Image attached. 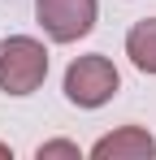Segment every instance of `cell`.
<instances>
[{
    "label": "cell",
    "mask_w": 156,
    "mask_h": 160,
    "mask_svg": "<svg viewBox=\"0 0 156 160\" xmlns=\"http://www.w3.org/2000/svg\"><path fill=\"white\" fill-rule=\"evenodd\" d=\"M44 78H48V52L39 39H30V35L0 39V91L30 95V91H39Z\"/></svg>",
    "instance_id": "6da1fadb"
},
{
    "label": "cell",
    "mask_w": 156,
    "mask_h": 160,
    "mask_svg": "<svg viewBox=\"0 0 156 160\" xmlns=\"http://www.w3.org/2000/svg\"><path fill=\"white\" fill-rule=\"evenodd\" d=\"M35 13L56 43H74L96 26V0H35Z\"/></svg>",
    "instance_id": "3957f363"
},
{
    "label": "cell",
    "mask_w": 156,
    "mask_h": 160,
    "mask_svg": "<svg viewBox=\"0 0 156 160\" xmlns=\"http://www.w3.org/2000/svg\"><path fill=\"white\" fill-rule=\"evenodd\" d=\"M126 56L134 61V69L156 74V18L139 22V26L126 35Z\"/></svg>",
    "instance_id": "5b68a950"
},
{
    "label": "cell",
    "mask_w": 156,
    "mask_h": 160,
    "mask_svg": "<svg viewBox=\"0 0 156 160\" xmlns=\"http://www.w3.org/2000/svg\"><path fill=\"white\" fill-rule=\"evenodd\" d=\"M117 87H122V78H117V69H113L108 56H78L74 65L65 69V95H70V104H78V108L108 104Z\"/></svg>",
    "instance_id": "7a4b0ae2"
},
{
    "label": "cell",
    "mask_w": 156,
    "mask_h": 160,
    "mask_svg": "<svg viewBox=\"0 0 156 160\" xmlns=\"http://www.w3.org/2000/svg\"><path fill=\"white\" fill-rule=\"evenodd\" d=\"M156 152V138L139 126H122L117 134H104L100 143L91 147L96 160H148Z\"/></svg>",
    "instance_id": "277c9868"
},
{
    "label": "cell",
    "mask_w": 156,
    "mask_h": 160,
    "mask_svg": "<svg viewBox=\"0 0 156 160\" xmlns=\"http://www.w3.org/2000/svg\"><path fill=\"white\" fill-rule=\"evenodd\" d=\"M48 156H70V160H78V147L65 143V138H56V143H44V147H39V160H48Z\"/></svg>",
    "instance_id": "8992f818"
}]
</instances>
